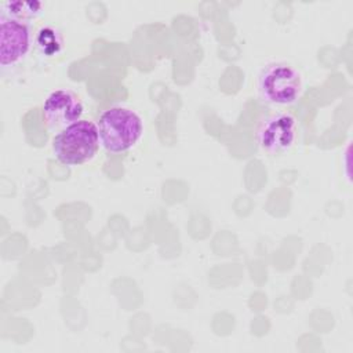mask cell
I'll return each mask as SVG.
<instances>
[{
  "instance_id": "6da1fadb",
  "label": "cell",
  "mask_w": 353,
  "mask_h": 353,
  "mask_svg": "<svg viewBox=\"0 0 353 353\" xmlns=\"http://www.w3.org/2000/svg\"><path fill=\"white\" fill-rule=\"evenodd\" d=\"M99 142L112 153H121L131 149L141 138L143 125L137 112L114 106L109 108L97 121Z\"/></svg>"
},
{
  "instance_id": "7a4b0ae2",
  "label": "cell",
  "mask_w": 353,
  "mask_h": 353,
  "mask_svg": "<svg viewBox=\"0 0 353 353\" xmlns=\"http://www.w3.org/2000/svg\"><path fill=\"white\" fill-rule=\"evenodd\" d=\"M99 146L97 124L88 120H79L62 128L52 138V152L58 161L74 167L90 161Z\"/></svg>"
},
{
  "instance_id": "3957f363",
  "label": "cell",
  "mask_w": 353,
  "mask_h": 353,
  "mask_svg": "<svg viewBox=\"0 0 353 353\" xmlns=\"http://www.w3.org/2000/svg\"><path fill=\"white\" fill-rule=\"evenodd\" d=\"M258 91L265 102L288 106L295 103L301 97L302 77L288 63H269L258 76Z\"/></svg>"
},
{
  "instance_id": "277c9868",
  "label": "cell",
  "mask_w": 353,
  "mask_h": 353,
  "mask_svg": "<svg viewBox=\"0 0 353 353\" xmlns=\"http://www.w3.org/2000/svg\"><path fill=\"white\" fill-rule=\"evenodd\" d=\"M30 26L0 14V65L3 69L17 65L30 48Z\"/></svg>"
},
{
  "instance_id": "5b68a950",
  "label": "cell",
  "mask_w": 353,
  "mask_h": 353,
  "mask_svg": "<svg viewBox=\"0 0 353 353\" xmlns=\"http://www.w3.org/2000/svg\"><path fill=\"white\" fill-rule=\"evenodd\" d=\"M296 137V120L290 113H276L268 116L259 125L256 139L259 146L272 154L287 152Z\"/></svg>"
},
{
  "instance_id": "8992f818",
  "label": "cell",
  "mask_w": 353,
  "mask_h": 353,
  "mask_svg": "<svg viewBox=\"0 0 353 353\" xmlns=\"http://www.w3.org/2000/svg\"><path fill=\"white\" fill-rule=\"evenodd\" d=\"M83 103L80 98L70 90L52 91L43 103V114L48 127L65 128L79 120L83 114Z\"/></svg>"
},
{
  "instance_id": "52a82bcc",
  "label": "cell",
  "mask_w": 353,
  "mask_h": 353,
  "mask_svg": "<svg viewBox=\"0 0 353 353\" xmlns=\"http://www.w3.org/2000/svg\"><path fill=\"white\" fill-rule=\"evenodd\" d=\"M41 8L43 4L39 1H6L1 4L0 14L29 23L30 19L40 14Z\"/></svg>"
},
{
  "instance_id": "ba28073f",
  "label": "cell",
  "mask_w": 353,
  "mask_h": 353,
  "mask_svg": "<svg viewBox=\"0 0 353 353\" xmlns=\"http://www.w3.org/2000/svg\"><path fill=\"white\" fill-rule=\"evenodd\" d=\"M37 44L43 52L51 55L54 52H58L62 44V40L57 30H54L52 28H44L40 30L37 36Z\"/></svg>"
}]
</instances>
